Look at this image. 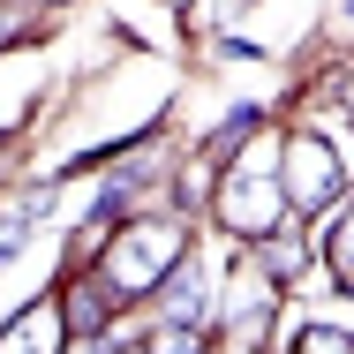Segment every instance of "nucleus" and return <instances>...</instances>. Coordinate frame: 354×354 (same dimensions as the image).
Returning a JSON list of instances; mask_svg holds the SVG:
<instances>
[{"label": "nucleus", "mask_w": 354, "mask_h": 354, "mask_svg": "<svg viewBox=\"0 0 354 354\" xmlns=\"http://www.w3.org/2000/svg\"><path fill=\"white\" fill-rule=\"evenodd\" d=\"M181 249H189L181 218H136V226H121L113 249H106V279H113V294H151L158 279H174Z\"/></svg>", "instance_id": "obj_1"}, {"label": "nucleus", "mask_w": 354, "mask_h": 354, "mask_svg": "<svg viewBox=\"0 0 354 354\" xmlns=\"http://www.w3.org/2000/svg\"><path fill=\"white\" fill-rule=\"evenodd\" d=\"M339 189H347V174H339V151L324 136H286V196H294V212H332L339 204Z\"/></svg>", "instance_id": "obj_2"}, {"label": "nucleus", "mask_w": 354, "mask_h": 354, "mask_svg": "<svg viewBox=\"0 0 354 354\" xmlns=\"http://www.w3.org/2000/svg\"><path fill=\"white\" fill-rule=\"evenodd\" d=\"M218 218H226L234 234H249V241H272L279 218H286V189H272L264 174H234L226 196H218Z\"/></svg>", "instance_id": "obj_3"}, {"label": "nucleus", "mask_w": 354, "mask_h": 354, "mask_svg": "<svg viewBox=\"0 0 354 354\" xmlns=\"http://www.w3.org/2000/svg\"><path fill=\"white\" fill-rule=\"evenodd\" d=\"M68 339V317L53 301H30L15 324H0V354H23V347H61Z\"/></svg>", "instance_id": "obj_4"}, {"label": "nucleus", "mask_w": 354, "mask_h": 354, "mask_svg": "<svg viewBox=\"0 0 354 354\" xmlns=\"http://www.w3.org/2000/svg\"><path fill=\"white\" fill-rule=\"evenodd\" d=\"M166 324H204V279L189 257L174 264V286H166Z\"/></svg>", "instance_id": "obj_5"}, {"label": "nucleus", "mask_w": 354, "mask_h": 354, "mask_svg": "<svg viewBox=\"0 0 354 354\" xmlns=\"http://www.w3.org/2000/svg\"><path fill=\"white\" fill-rule=\"evenodd\" d=\"M98 324H106L98 286H75V294H68V339H98Z\"/></svg>", "instance_id": "obj_6"}, {"label": "nucleus", "mask_w": 354, "mask_h": 354, "mask_svg": "<svg viewBox=\"0 0 354 354\" xmlns=\"http://www.w3.org/2000/svg\"><path fill=\"white\" fill-rule=\"evenodd\" d=\"M257 121H264V106H234L226 121H218V136H212V151H234V143H249L257 136Z\"/></svg>", "instance_id": "obj_7"}, {"label": "nucleus", "mask_w": 354, "mask_h": 354, "mask_svg": "<svg viewBox=\"0 0 354 354\" xmlns=\"http://www.w3.org/2000/svg\"><path fill=\"white\" fill-rule=\"evenodd\" d=\"M272 279H301V241H272Z\"/></svg>", "instance_id": "obj_8"}, {"label": "nucleus", "mask_w": 354, "mask_h": 354, "mask_svg": "<svg viewBox=\"0 0 354 354\" xmlns=\"http://www.w3.org/2000/svg\"><path fill=\"white\" fill-rule=\"evenodd\" d=\"M301 347H317V354H339V347H354L347 332H324V324H309V332H294Z\"/></svg>", "instance_id": "obj_9"}, {"label": "nucleus", "mask_w": 354, "mask_h": 354, "mask_svg": "<svg viewBox=\"0 0 354 354\" xmlns=\"http://www.w3.org/2000/svg\"><path fill=\"white\" fill-rule=\"evenodd\" d=\"M332 264H339V279L354 286V218L339 226V241H332Z\"/></svg>", "instance_id": "obj_10"}, {"label": "nucleus", "mask_w": 354, "mask_h": 354, "mask_svg": "<svg viewBox=\"0 0 354 354\" xmlns=\"http://www.w3.org/2000/svg\"><path fill=\"white\" fill-rule=\"evenodd\" d=\"M15 241H23V218H0V264L15 257Z\"/></svg>", "instance_id": "obj_11"}, {"label": "nucleus", "mask_w": 354, "mask_h": 354, "mask_svg": "<svg viewBox=\"0 0 354 354\" xmlns=\"http://www.w3.org/2000/svg\"><path fill=\"white\" fill-rule=\"evenodd\" d=\"M347 30H354V0H347Z\"/></svg>", "instance_id": "obj_12"}, {"label": "nucleus", "mask_w": 354, "mask_h": 354, "mask_svg": "<svg viewBox=\"0 0 354 354\" xmlns=\"http://www.w3.org/2000/svg\"><path fill=\"white\" fill-rule=\"evenodd\" d=\"M0 38H8V23H0Z\"/></svg>", "instance_id": "obj_13"}]
</instances>
